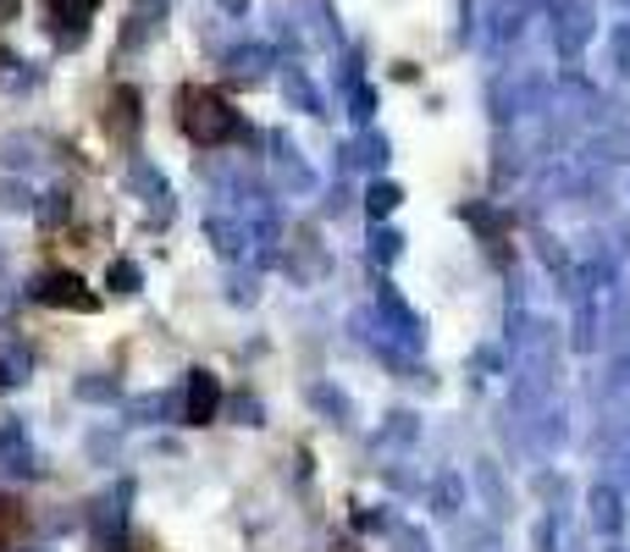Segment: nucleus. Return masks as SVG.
<instances>
[{
  "instance_id": "nucleus-1",
  "label": "nucleus",
  "mask_w": 630,
  "mask_h": 552,
  "mask_svg": "<svg viewBox=\"0 0 630 552\" xmlns=\"http://www.w3.org/2000/svg\"><path fill=\"white\" fill-rule=\"evenodd\" d=\"M183 128H188L194 144H227V138L244 134L238 111L210 89H183Z\"/></svg>"
},
{
  "instance_id": "nucleus-2",
  "label": "nucleus",
  "mask_w": 630,
  "mask_h": 552,
  "mask_svg": "<svg viewBox=\"0 0 630 552\" xmlns=\"http://www.w3.org/2000/svg\"><path fill=\"white\" fill-rule=\"evenodd\" d=\"M33 298H39V304H50V309H78V315L100 309V298L83 287V276H78V272H45L39 282H33Z\"/></svg>"
},
{
  "instance_id": "nucleus-3",
  "label": "nucleus",
  "mask_w": 630,
  "mask_h": 552,
  "mask_svg": "<svg viewBox=\"0 0 630 552\" xmlns=\"http://www.w3.org/2000/svg\"><path fill=\"white\" fill-rule=\"evenodd\" d=\"M128 497H134V486L122 481L117 492H106V497L95 503V552H122V520H128Z\"/></svg>"
},
{
  "instance_id": "nucleus-4",
  "label": "nucleus",
  "mask_w": 630,
  "mask_h": 552,
  "mask_svg": "<svg viewBox=\"0 0 630 552\" xmlns=\"http://www.w3.org/2000/svg\"><path fill=\"white\" fill-rule=\"evenodd\" d=\"M222 410V376L210 371H188V387H183V425H205Z\"/></svg>"
},
{
  "instance_id": "nucleus-5",
  "label": "nucleus",
  "mask_w": 630,
  "mask_h": 552,
  "mask_svg": "<svg viewBox=\"0 0 630 552\" xmlns=\"http://www.w3.org/2000/svg\"><path fill=\"white\" fill-rule=\"evenodd\" d=\"M0 470H11V475H33V453H28V431H22V420H6V425H0Z\"/></svg>"
},
{
  "instance_id": "nucleus-6",
  "label": "nucleus",
  "mask_w": 630,
  "mask_h": 552,
  "mask_svg": "<svg viewBox=\"0 0 630 552\" xmlns=\"http://www.w3.org/2000/svg\"><path fill=\"white\" fill-rule=\"evenodd\" d=\"M95 6H100V0H56V22H61V39H67V45H78V39H83V28H89Z\"/></svg>"
},
{
  "instance_id": "nucleus-7",
  "label": "nucleus",
  "mask_w": 630,
  "mask_h": 552,
  "mask_svg": "<svg viewBox=\"0 0 630 552\" xmlns=\"http://www.w3.org/2000/svg\"><path fill=\"white\" fill-rule=\"evenodd\" d=\"M111 128L122 138L139 134V95H134V89H117V95H111Z\"/></svg>"
},
{
  "instance_id": "nucleus-8",
  "label": "nucleus",
  "mask_w": 630,
  "mask_h": 552,
  "mask_svg": "<svg viewBox=\"0 0 630 552\" xmlns=\"http://www.w3.org/2000/svg\"><path fill=\"white\" fill-rule=\"evenodd\" d=\"M376 304H382V309H387V315H393V321H398V332H404V337H410V343H415V337H421V326H415V315H410V304H404V298H398V293H393V287H387V282H382V293H376Z\"/></svg>"
},
{
  "instance_id": "nucleus-9",
  "label": "nucleus",
  "mask_w": 630,
  "mask_h": 552,
  "mask_svg": "<svg viewBox=\"0 0 630 552\" xmlns=\"http://www.w3.org/2000/svg\"><path fill=\"white\" fill-rule=\"evenodd\" d=\"M398 199H404V194H398L393 183H371V194H365V210L382 221V216H393V210H398Z\"/></svg>"
},
{
  "instance_id": "nucleus-10",
  "label": "nucleus",
  "mask_w": 630,
  "mask_h": 552,
  "mask_svg": "<svg viewBox=\"0 0 630 552\" xmlns=\"http://www.w3.org/2000/svg\"><path fill=\"white\" fill-rule=\"evenodd\" d=\"M72 393H78L83 404H117V382H111V376H83Z\"/></svg>"
},
{
  "instance_id": "nucleus-11",
  "label": "nucleus",
  "mask_w": 630,
  "mask_h": 552,
  "mask_svg": "<svg viewBox=\"0 0 630 552\" xmlns=\"http://www.w3.org/2000/svg\"><path fill=\"white\" fill-rule=\"evenodd\" d=\"M22 520H28L22 503H17V497H0V548H11V542L22 536Z\"/></svg>"
},
{
  "instance_id": "nucleus-12",
  "label": "nucleus",
  "mask_w": 630,
  "mask_h": 552,
  "mask_svg": "<svg viewBox=\"0 0 630 552\" xmlns=\"http://www.w3.org/2000/svg\"><path fill=\"white\" fill-rule=\"evenodd\" d=\"M398 249H404V238H398V233H387V227H376V233H371V260L393 266V260H398Z\"/></svg>"
},
{
  "instance_id": "nucleus-13",
  "label": "nucleus",
  "mask_w": 630,
  "mask_h": 552,
  "mask_svg": "<svg viewBox=\"0 0 630 552\" xmlns=\"http://www.w3.org/2000/svg\"><path fill=\"white\" fill-rule=\"evenodd\" d=\"M592 509H598V525H603V531H620V497H614V492L598 486V492H592Z\"/></svg>"
},
{
  "instance_id": "nucleus-14",
  "label": "nucleus",
  "mask_w": 630,
  "mask_h": 552,
  "mask_svg": "<svg viewBox=\"0 0 630 552\" xmlns=\"http://www.w3.org/2000/svg\"><path fill=\"white\" fill-rule=\"evenodd\" d=\"M106 282H111L117 293H139V282H145V276H139V266H134V260H111Z\"/></svg>"
},
{
  "instance_id": "nucleus-15",
  "label": "nucleus",
  "mask_w": 630,
  "mask_h": 552,
  "mask_svg": "<svg viewBox=\"0 0 630 552\" xmlns=\"http://www.w3.org/2000/svg\"><path fill=\"white\" fill-rule=\"evenodd\" d=\"M460 497H465L460 475H443V481H437V514H460Z\"/></svg>"
},
{
  "instance_id": "nucleus-16",
  "label": "nucleus",
  "mask_w": 630,
  "mask_h": 552,
  "mask_svg": "<svg viewBox=\"0 0 630 552\" xmlns=\"http://www.w3.org/2000/svg\"><path fill=\"white\" fill-rule=\"evenodd\" d=\"M28 382V354H0V387Z\"/></svg>"
},
{
  "instance_id": "nucleus-17",
  "label": "nucleus",
  "mask_w": 630,
  "mask_h": 552,
  "mask_svg": "<svg viewBox=\"0 0 630 552\" xmlns=\"http://www.w3.org/2000/svg\"><path fill=\"white\" fill-rule=\"evenodd\" d=\"M315 404H321L326 414H337V420L348 414V398H343V393H332V387H315Z\"/></svg>"
},
{
  "instance_id": "nucleus-18",
  "label": "nucleus",
  "mask_w": 630,
  "mask_h": 552,
  "mask_svg": "<svg viewBox=\"0 0 630 552\" xmlns=\"http://www.w3.org/2000/svg\"><path fill=\"white\" fill-rule=\"evenodd\" d=\"M210 238H216V249H222V255H238V233H233V227L210 221Z\"/></svg>"
},
{
  "instance_id": "nucleus-19",
  "label": "nucleus",
  "mask_w": 630,
  "mask_h": 552,
  "mask_svg": "<svg viewBox=\"0 0 630 552\" xmlns=\"http://www.w3.org/2000/svg\"><path fill=\"white\" fill-rule=\"evenodd\" d=\"M33 199L22 194V188H11V183H0V210H28Z\"/></svg>"
},
{
  "instance_id": "nucleus-20",
  "label": "nucleus",
  "mask_w": 630,
  "mask_h": 552,
  "mask_svg": "<svg viewBox=\"0 0 630 552\" xmlns=\"http://www.w3.org/2000/svg\"><path fill=\"white\" fill-rule=\"evenodd\" d=\"M61 216H67V194H50V205H39V221H50V227H56Z\"/></svg>"
},
{
  "instance_id": "nucleus-21",
  "label": "nucleus",
  "mask_w": 630,
  "mask_h": 552,
  "mask_svg": "<svg viewBox=\"0 0 630 552\" xmlns=\"http://www.w3.org/2000/svg\"><path fill=\"white\" fill-rule=\"evenodd\" d=\"M233 414H238V425H260V404H255V398H238Z\"/></svg>"
},
{
  "instance_id": "nucleus-22",
  "label": "nucleus",
  "mask_w": 630,
  "mask_h": 552,
  "mask_svg": "<svg viewBox=\"0 0 630 552\" xmlns=\"http://www.w3.org/2000/svg\"><path fill=\"white\" fill-rule=\"evenodd\" d=\"M404 552H421V536H415V531H404ZM432 552V548H426Z\"/></svg>"
},
{
  "instance_id": "nucleus-23",
  "label": "nucleus",
  "mask_w": 630,
  "mask_h": 552,
  "mask_svg": "<svg viewBox=\"0 0 630 552\" xmlns=\"http://www.w3.org/2000/svg\"><path fill=\"white\" fill-rule=\"evenodd\" d=\"M17 6H22V0H0V22H6V17H17Z\"/></svg>"
}]
</instances>
